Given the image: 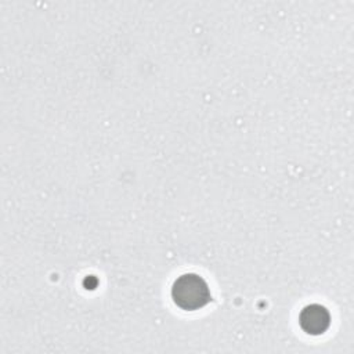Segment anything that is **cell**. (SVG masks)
<instances>
[{
	"instance_id": "obj_2",
	"label": "cell",
	"mask_w": 354,
	"mask_h": 354,
	"mask_svg": "<svg viewBox=\"0 0 354 354\" xmlns=\"http://www.w3.org/2000/svg\"><path fill=\"white\" fill-rule=\"evenodd\" d=\"M300 328L313 336L324 333L330 325L329 311L321 304H308L306 306L299 315Z\"/></svg>"
},
{
	"instance_id": "obj_1",
	"label": "cell",
	"mask_w": 354,
	"mask_h": 354,
	"mask_svg": "<svg viewBox=\"0 0 354 354\" xmlns=\"http://www.w3.org/2000/svg\"><path fill=\"white\" fill-rule=\"evenodd\" d=\"M170 295L173 303L185 311L199 310L212 300L207 282L194 272L177 277L171 285Z\"/></svg>"
}]
</instances>
